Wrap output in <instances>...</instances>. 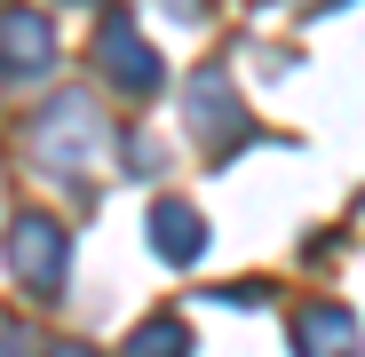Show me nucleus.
<instances>
[{"label": "nucleus", "instance_id": "2", "mask_svg": "<svg viewBox=\"0 0 365 357\" xmlns=\"http://www.w3.org/2000/svg\"><path fill=\"white\" fill-rule=\"evenodd\" d=\"M96 56H103V72L119 80V88H128V95H151L159 88V64H151V48H143V32L128 24V16H103V32H96Z\"/></svg>", "mask_w": 365, "mask_h": 357}, {"label": "nucleus", "instance_id": "6", "mask_svg": "<svg viewBox=\"0 0 365 357\" xmlns=\"http://www.w3.org/2000/svg\"><path fill=\"white\" fill-rule=\"evenodd\" d=\"M151 238H159V254H167V262H199L207 222L182 207V199H159V207H151Z\"/></svg>", "mask_w": 365, "mask_h": 357}, {"label": "nucleus", "instance_id": "8", "mask_svg": "<svg viewBox=\"0 0 365 357\" xmlns=\"http://www.w3.org/2000/svg\"><path fill=\"white\" fill-rule=\"evenodd\" d=\"M128 357H191V326L182 318H151V326H135Z\"/></svg>", "mask_w": 365, "mask_h": 357}, {"label": "nucleus", "instance_id": "9", "mask_svg": "<svg viewBox=\"0 0 365 357\" xmlns=\"http://www.w3.org/2000/svg\"><path fill=\"white\" fill-rule=\"evenodd\" d=\"M48 357H88V349H48Z\"/></svg>", "mask_w": 365, "mask_h": 357}, {"label": "nucleus", "instance_id": "5", "mask_svg": "<svg viewBox=\"0 0 365 357\" xmlns=\"http://www.w3.org/2000/svg\"><path fill=\"white\" fill-rule=\"evenodd\" d=\"M294 357H357V318L318 302V310H302L294 318Z\"/></svg>", "mask_w": 365, "mask_h": 357}, {"label": "nucleus", "instance_id": "3", "mask_svg": "<svg viewBox=\"0 0 365 357\" xmlns=\"http://www.w3.org/2000/svg\"><path fill=\"white\" fill-rule=\"evenodd\" d=\"M9 262L24 286H64V230H56L48 214H16L9 230Z\"/></svg>", "mask_w": 365, "mask_h": 357}, {"label": "nucleus", "instance_id": "1", "mask_svg": "<svg viewBox=\"0 0 365 357\" xmlns=\"http://www.w3.org/2000/svg\"><path fill=\"white\" fill-rule=\"evenodd\" d=\"M103 135V119H96V103L88 95H64V103H56L48 119H40V128H32V151L48 159V167H80V151Z\"/></svg>", "mask_w": 365, "mask_h": 357}, {"label": "nucleus", "instance_id": "4", "mask_svg": "<svg viewBox=\"0 0 365 357\" xmlns=\"http://www.w3.org/2000/svg\"><path fill=\"white\" fill-rule=\"evenodd\" d=\"M56 64V32L40 24V9H9L0 16V72H48Z\"/></svg>", "mask_w": 365, "mask_h": 357}, {"label": "nucleus", "instance_id": "7", "mask_svg": "<svg viewBox=\"0 0 365 357\" xmlns=\"http://www.w3.org/2000/svg\"><path fill=\"white\" fill-rule=\"evenodd\" d=\"M230 119H238V103H230V72H222V64H207V72L191 80V128L222 143V128H230Z\"/></svg>", "mask_w": 365, "mask_h": 357}]
</instances>
